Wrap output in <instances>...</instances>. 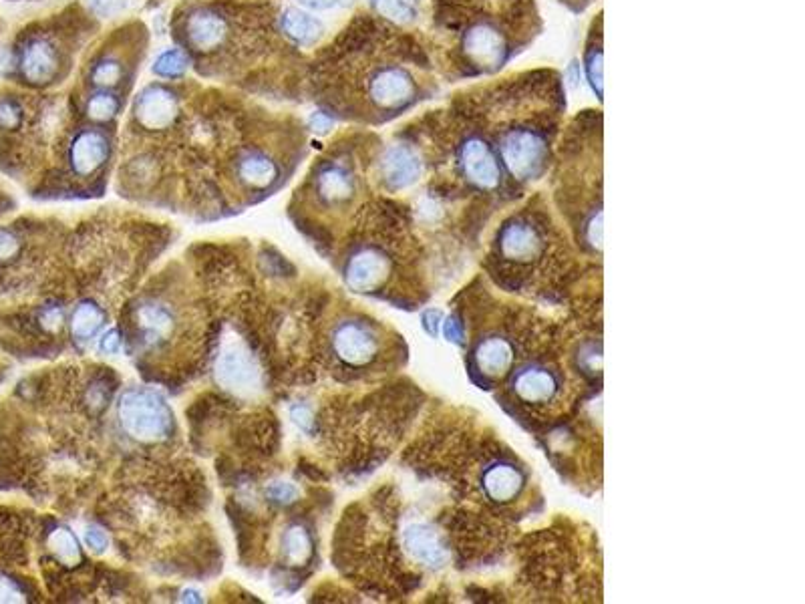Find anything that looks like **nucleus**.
<instances>
[{"label":"nucleus","mask_w":805,"mask_h":604,"mask_svg":"<svg viewBox=\"0 0 805 604\" xmlns=\"http://www.w3.org/2000/svg\"><path fill=\"white\" fill-rule=\"evenodd\" d=\"M453 99L488 133L516 188L542 180L556 160L566 89L558 71L534 69L471 85Z\"/></svg>","instance_id":"obj_1"},{"label":"nucleus","mask_w":805,"mask_h":604,"mask_svg":"<svg viewBox=\"0 0 805 604\" xmlns=\"http://www.w3.org/2000/svg\"><path fill=\"white\" fill-rule=\"evenodd\" d=\"M435 67L445 81L492 79L542 33L536 0H429Z\"/></svg>","instance_id":"obj_2"},{"label":"nucleus","mask_w":805,"mask_h":604,"mask_svg":"<svg viewBox=\"0 0 805 604\" xmlns=\"http://www.w3.org/2000/svg\"><path fill=\"white\" fill-rule=\"evenodd\" d=\"M355 33L341 97L347 113L385 123L435 97L439 71L427 45L389 21H369Z\"/></svg>","instance_id":"obj_3"},{"label":"nucleus","mask_w":805,"mask_h":604,"mask_svg":"<svg viewBox=\"0 0 805 604\" xmlns=\"http://www.w3.org/2000/svg\"><path fill=\"white\" fill-rule=\"evenodd\" d=\"M554 246L556 228L550 214L538 204H528L500 226L496 258L508 272L526 274L550 258Z\"/></svg>","instance_id":"obj_4"},{"label":"nucleus","mask_w":805,"mask_h":604,"mask_svg":"<svg viewBox=\"0 0 805 604\" xmlns=\"http://www.w3.org/2000/svg\"><path fill=\"white\" fill-rule=\"evenodd\" d=\"M117 417L127 435L143 443L164 441L174 431V411L159 393L133 387L121 393Z\"/></svg>","instance_id":"obj_5"},{"label":"nucleus","mask_w":805,"mask_h":604,"mask_svg":"<svg viewBox=\"0 0 805 604\" xmlns=\"http://www.w3.org/2000/svg\"><path fill=\"white\" fill-rule=\"evenodd\" d=\"M69 55L49 35H31L17 51V73L31 87H51L69 71Z\"/></svg>","instance_id":"obj_6"},{"label":"nucleus","mask_w":805,"mask_h":604,"mask_svg":"<svg viewBox=\"0 0 805 604\" xmlns=\"http://www.w3.org/2000/svg\"><path fill=\"white\" fill-rule=\"evenodd\" d=\"M508 377V389L512 397L522 407L530 409H544L556 403L564 389L562 371L556 365L540 359L516 365Z\"/></svg>","instance_id":"obj_7"},{"label":"nucleus","mask_w":805,"mask_h":604,"mask_svg":"<svg viewBox=\"0 0 805 604\" xmlns=\"http://www.w3.org/2000/svg\"><path fill=\"white\" fill-rule=\"evenodd\" d=\"M477 486L483 500L498 508H508L526 494L528 474L514 460L494 456L479 466Z\"/></svg>","instance_id":"obj_8"},{"label":"nucleus","mask_w":805,"mask_h":604,"mask_svg":"<svg viewBox=\"0 0 805 604\" xmlns=\"http://www.w3.org/2000/svg\"><path fill=\"white\" fill-rule=\"evenodd\" d=\"M333 351L347 367H369L381 353V335L367 321L347 319L333 331Z\"/></svg>","instance_id":"obj_9"},{"label":"nucleus","mask_w":805,"mask_h":604,"mask_svg":"<svg viewBox=\"0 0 805 604\" xmlns=\"http://www.w3.org/2000/svg\"><path fill=\"white\" fill-rule=\"evenodd\" d=\"M113 137L101 125H87L75 131L67 147V162L75 176L89 178L97 174L111 158Z\"/></svg>","instance_id":"obj_10"},{"label":"nucleus","mask_w":805,"mask_h":604,"mask_svg":"<svg viewBox=\"0 0 805 604\" xmlns=\"http://www.w3.org/2000/svg\"><path fill=\"white\" fill-rule=\"evenodd\" d=\"M180 111L178 93L164 83L143 87L133 103V119L145 131L170 129L178 121Z\"/></svg>","instance_id":"obj_11"},{"label":"nucleus","mask_w":805,"mask_h":604,"mask_svg":"<svg viewBox=\"0 0 805 604\" xmlns=\"http://www.w3.org/2000/svg\"><path fill=\"white\" fill-rule=\"evenodd\" d=\"M425 170V158L413 141L389 145L379 160V176L387 190L401 192L419 182Z\"/></svg>","instance_id":"obj_12"},{"label":"nucleus","mask_w":805,"mask_h":604,"mask_svg":"<svg viewBox=\"0 0 805 604\" xmlns=\"http://www.w3.org/2000/svg\"><path fill=\"white\" fill-rule=\"evenodd\" d=\"M393 274V258L379 246H359L345 264V282L355 292L373 294Z\"/></svg>","instance_id":"obj_13"},{"label":"nucleus","mask_w":805,"mask_h":604,"mask_svg":"<svg viewBox=\"0 0 805 604\" xmlns=\"http://www.w3.org/2000/svg\"><path fill=\"white\" fill-rule=\"evenodd\" d=\"M216 381L228 391L246 395L260 387L262 371L242 343H228L216 361Z\"/></svg>","instance_id":"obj_14"},{"label":"nucleus","mask_w":805,"mask_h":604,"mask_svg":"<svg viewBox=\"0 0 805 604\" xmlns=\"http://www.w3.org/2000/svg\"><path fill=\"white\" fill-rule=\"evenodd\" d=\"M184 43L196 55H210L220 51L230 39V23L212 7L190 11L184 21Z\"/></svg>","instance_id":"obj_15"},{"label":"nucleus","mask_w":805,"mask_h":604,"mask_svg":"<svg viewBox=\"0 0 805 604\" xmlns=\"http://www.w3.org/2000/svg\"><path fill=\"white\" fill-rule=\"evenodd\" d=\"M473 371L483 377V381H498L508 377L516 367V343L500 333L486 335L479 339L471 351Z\"/></svg>","instance_id":"obj_16"},{"label":"nucleus","mask_w":805,"mask_h":604,"mask_svg":"<svg viewBox=\"0 0 805 604\" xmlns=\"http://www.w3.org/2000/svg\"><path fill=\"white\" fill-rule=\"evenodd\" d=\"M403 548L417 562L427 568H443L451 560L449 546L441 534L427 522H411L403 530Z\"/></svg>","instance_id":"obj_17"},{"label":"nucleus","mask_w":805,"mask_h":604,"mask_svg":"<svg viewBox=\"0 0 805 604\" xmlns=\"http://www.w3.org/2000/svg\"><path fill=\"white\" fill-rule=\"evenodd\" d=\"M316 194L329 206L347 204L357 194V178L353 170L345 164L322 166L316 174Z\"/></svg>","instance_id":"obj_18"},{"label":"nucleus","mask_w":805,"mask_h":604,"mask_svg":"<svg viewBox=\"0 0 805 604\" xmlns=\"http://www.w3.org/2000/svg\"><path fill=\"white\" fill-rule=\"evenodd\" d=\"M236 174L242 184L254 190L270 188L280 174L278 164L260 149H246L238 156Z\"/></svg>","instance_id":"obj_19"},{"label":"nucleus","mask_w":805,"mask_h":604,"mask_svg":"<svg viewBox=\"0 0 805 604\" xmlns=\"http://www.w3.org/2000/svg\"><path fill=\"white\" fill-rule=\"evenodd\" d=\"M129 67L127 59L121 57L119 53L113 51H103L99 53L91 65H89V83L95 89H107V91H119L123 83H129Z\"/></svg>","instance_id":"obj_20"},{"label":"nucleus","mask_w":805,"mask_h":604,"mask_svg":"<svg viewBox=\"0 0 805 604\" xmlns=\"http://www.w3.org/2000/svg\"><path fill=\"white\" fill-rule=\"evenodd\" d=\"M602 61H604V49H602V13L596 15L588 29V37L584 43V73H586V83L590 85L592 93L602 101Z\"/></svg>","instance_id":"obj_21"},{"label":"nucleus","mask_w":805,"mask_h":604,"mask_svg":"<svg viewBox=\"0 0 805 604\" xmlns=\"http://www.w3.org/2000/svg\"><path fill=\"white\" fill-rule=\"evenodd\" d=\"M280 31L292 43L300 47H310L325 33V25L302 9H286L280 17Z\"/></svg>","instance_id":"obj_22"},{"label":"nucleus","mask_w":805,"mask_h":604,"mask_svg":"<svg viewBox=\"0 0 805 604\" xmlns=\"http://www.w3.org/2000/svg\"><path fill=\"white\" fill-rule=\"evenodd\" d=\"M137 325L147 341L164 339L174 331V315L166 305H159V302H145L143 307H139Z\"/></svg>","instance_id":"obj_23"},{"label":"nucleus","mask_w":805,"mask_h":604,"mask_svg":"<svg viewBox=\"0 0 805 604\" xmlns=\"http://www.w3.org/2000/svg\"><path fill=\"white\" fill-rule=\"evenodd\" d=\"M123 109V93L119 91H107V89H95L85 105H83V115L87 121L95 125L111 123Z\"/></svg>","instance_id":"obj_24"},{"label":"nucleus","mask_w":805,"mask_h":604,"mask_svg":"<svg viewBox=\"0 0 805 604\" xmlns=\"http://www.w3.org/2000/svg\"><path fill=\"white\" fill-rule=\"evenodd\" d=\"M105 325V313L91 300H83L71 315V333L77 341L93 339Z\"/></svg>","instance_id":"obj_25"},{"label":"nucleus","mask_w":805,"mask_h":604,"mask_svg":"<svg viewBox=\"0 0 805 604\" xmlns=\"http://www.w3.org/2000/svg\"><path fill=\"white\" fill-rule=\"evenodd\" d=\"M312 550H314L312 548V538H310V534H308V530L304 526L294 524L284 532V536H282V554L290 564H294V566L306 564L310 560V556H312Z\"/></svg>","instance_id":"obj_26"},{"label":"nucleus","mask_w":805,"mask_h":604,"mask_svg":"<svg viewBox=\"0 0 805 604\" xmlns=\"http://www.w3.org/2000/svg\"><path fill=\"white\" fill-rule=\"evenodd\" d=\"M49 548L55 554V558L65 566H77L83 560L81 544L69 528L59 526L57 530H53L49 536Z\"/></svg>","instance_id":"obj_27"},{"label":"nucleus","mask_w":805,"mask_h":604,"mask_svg":"<svg viewBox=\"0 0 805 604\" xmlns=\"http://www.w3.org/2000/svg\"><path fill=\"white\" fill-rule=\"evenodd\" d=\"M188 69H190V57H188V53H184L180 49L164 51L155 59V63L151 67L155 77L170 79V81L182 79L188 73Z\"/></svg>","instance_id":"obj_28"},{"label":"nucleus","mask_w":805,"mask_h":604,"mask_svg":"<svg viewBox=\"0 0 805 604\" xmlns=\"http://www.w3.org/2000/svg\"><path fill=\"white\" fill-rule=\"evenodd\" d=\"M25 123L23 103L15 97H0V131H17Z\"/></svg>","instance_id":"obj_29"},{"label":"nucleus","mask_w":805,"mask_h":604,"mask_svg":"<svg viewBox=\"0 0 805 604\" xmlns=\"http://www.w3.org/2000/svg\"><path fill=\"white\" fill-rule=\"evenodd\" d=\"M21 252V240L19 236L9 230V228H0V264H7L13 258H17Z\"/></svg>","instance_id":"obj_30"},{"label":"nucleus","mask_w":805,"mask_h":604,"mask_svg":"<svg viewBox=\"0 0 805 604\" xmlns=\"http://www.w3.org/2000/svg\"><path fill=\"white\" fill-rule=\"evenodd\" d=\"M298 494H300L298 488L292 482H284V480L272 482L266 488V496L276 504H292L298 498Z\"/></svg>","instance_id":"obj_31"},{"label":"nucleus","mask_w":805,"mask_h":604,"mask_svg":"<svg viewBox=\"0 0 805 604\" xmlns=\"http://www.w3.org/2000/svg\"><path fill=\"white\" fill-rule=\"evenodd\" d=\"M83 540H85V546L89 550H93L95 554H103L107 550V546H109V538H107L105 530L99 528V526H87V530L83 534Z\"/></svg>","instance_id":"obj_32"},{"label":"nucleus","mask_w":805,"mask_h":604,"mask_svg":"<svg viewBox=\"0 0 805 604\" xmlns=\"http://www.w3.org/2000/svg\"><path fill=\"white\" fill-rule=\"evenodd\" d=\"M119 349H121L119 331H117V329H109L107 333H103V337L99 339V353H101V355H117Z\"/></svg>","instance_id":"obj_33"},{"label":"nucleus","mask_w":805,"mask_h":604,"mask_svg":"<svg viewBox=\"0 0 805 604\" xmlns=\"http://www.w3.org/2000/svg\"><path fill=\"white\" fill-rule=\"evenodd\" d=\"M290 417H292V421L302 429V431H306V433H310L312 431V423H314V419H312V411L306 407V405H294L292 409H290Z\"/></svg>","instance_id":"obj_34"},{"label":"nucleus","mask_w":805,"mask_h":604,"mask_svg":"<svg viewBox=\"0 0 805 604\" xmlns=\"http://www.w3.org/2000/svg\"><path fill=\"white\" fill-rule=\"evenodd\" d=\"M310 129L312 131H316V133H327L331 127H333V117L331 115H327V113H322V111H314L312 115H310Z\"/></svg>","instance_id":"obj_35"},{"label":"nucleus","mask_w":805,"mask_h":604,"mask_svg":"<svg viewBox=\"0 0 805 604\" xmlns=\"http://www.w3.org/2000/svg\"><path fill=\"white\" fill-rule=\"evenodd\" d=\"M300 7L308 9V11H329L333 7H337L341 0H298Z\"/></svg>","instance_id":"obj_36"},{"label":"nucleus","mask_w":805,"mask_h":604,"mask_svg":"<svg viewBox=\"0 0 805 604\" xmlns=\"http://www.w3.org/2000/svg\"><path fill=\"white\" fill-rule=\"evenodd\" d=\"M562 5H566L570 11H574V13H582V11H586L594 0H560Z\"/></svg>","instance_id":"obj_37"},{"label":"nucleus","mask_w":805,"mask_h":604,"mask_svg":"<svg viewBox=\"0 0 805 604\" xmlns=\"http://www.w3.org/2000/svg\"><path fill=\"white\" fill-rule=\"evenodd\" d=\"M91 3H101V0H91Z\"/></svg>","instance_id":"obj_38"}]
</instances>
